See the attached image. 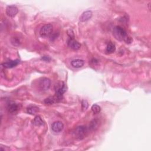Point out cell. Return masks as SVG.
I'll list each match as a JSON object with an SVG mask.
<instances>
[{
	"instance_id": "17",
	"label": "cell",
	"mask_w": 151,
	"mask_h": 151,
	"mask_svg": "<svg viewBox=\"0 0 151 151\" xmlns=\"http://www.w3.org/2000/svg\"><path fill=\"white\" fill-rule=\"evenodd\" d=\"M33 124L35 125L36 126H42L44 124L43 121L42 119V118L40 117L39 116H37L35 117V118L33 120Z\"/></svg>"
},
{
	"instance_id": "20",
	"label": "cell",
	"mask_w": 151,
	"mask_h": 151,
	"mask_svg": "<svg viewBox=\"0 0 151 151\" xmlns=\"http://www.w3.org/2000/svg\"><path fill=\"white\" fill-rule=\"evenodd\" d=\"M11 43L14 45H18L20 44V41L17 38H15V37H14L13 38H12Z\"/></svg>"
},
{
	"instance_id": "15",
	"label": "cell",
	"mask_w": 151,
	"mask_h": 151,
	"mask_svg": "<svg viewBox=\"0 0 151 151\" xmlns=\"http://www.w3.org/2000/svg\"><path fill=\"white\" fill-rule=\"evenodd\" d=\"M116 50V46L115 45V44H113L112 42H109L106 47V51L109 53H113Z\"/></svg>"
},
{
	"instance_id": "12",
	"label": "cell",
	"mask_w": 151,
	"mask_h": 151,
	"mask_svg": "<svg viewBox=\"0 0 151 151\" xmlns=\"http://www.w3.org/2000/svg\"><path fill=\"white\" fill-rule=\"evenodd\" d=\"M99 124L100 122L98 119H93V120H92L90 122L89 126V130L91 131H95L96 130H97L99 126Z\"/></svg>"
},
{
	"instance_id": "2",
	"label": "cell",
	"mask_w": 151,
	"mask_h": 151,
	"mask_svg": "<svg viewBox=\"0 0 151 151\" xmlns=\"http://www.w3.org/2000/svg\"><path fill=\"white\" fill-rule=\"evenodd\" d=\"M55 96L57 97L59 100H61L63 97V94L66 91V87L64 82H60L55 86Z\"/></svg>"
},
{
	"instance_id": "19",
	"label": "cell",
	"mask_w": 151,
	"mask_h": 151,
	"mask_svg": "<svg viewBox=\"0 0 151 151\" xmlns=\"http://www.w3.org/2000/svg\"><path fill=\"white\" fill-rule=\"evenodd\" d=\"M82 106L83 110H86L87 108H88L89 106V103L86 100H83L82 102Z\"/></svg>"
},
{
	"instance_id": "4",
	"label": "cell",
	"mask_w": 151,
	"mask_h": 151,
	"mask_svg": "<svg viewBox=\"0 0 151 151\" xmlns=\"http://www.w3.org/2000/svg\"><path fill=\"white\" fill-rule=\"evenodd\" d=\"M53 26L51 24H45L43 26L40 30V35L43 38L48 37L52 34Z\"/></svg>"
},
{
	"instance_id": "13",
	"label": "cell",
	"mask_w": 151,
	"mask_h": 151,
	"mask_svg": "<svg viewBox=\"0 0 151 151\" xmlns=\"http://www.w3.org/2000/svg\"><path fill=\"white\" fill-rule=\"evenodd\" d=\"M7 109L9 110V112L11 113H15L18 110V106L16 103L11 102H10L9 104H8L7 106Z\"/></svg>"
},
{
	"instance_id": "5",
	"label": "cell",
	"mask_w": 151,
	"mask_h": 151,
	"mask_svg": "<svg viewBox=\"0 0 151 151\" xmlns=\"http://www.w3.org/2000/svg\"><path fill=\"white\" fill-rule=\"evenodd\" d=\"M51 86V81L49 78L43 77L41 78L38 83L39 88L42 91H46L49 90Z\"/></svg>"
},
{
	"instance_id": "3",
	"label": "cell",
	"mask_w": 151,
	"mask_h": 151,
	"mask_svg": "<svg viewBox=\"0 0 151 151\" xmlns=\"http://www.w3.org/2000/svg\"><path fill=\"white\" fill-rule=\"evenodd\" d=\"M87 132V130L86 127L84 126H80L77 127L75 129L73 134L76 139L78 140H82L85 138Z\"/></svg>"
},
{
	"instance_id": "10",
	"label": "cell",
	"mask_w": 151,
	"mask_h": 151,
	"mask_svg": "<svg viewBox=\"0 0 151 151\" xmlns=\"http://www.w3.org/2000/svg\"><path fill=\"white\" fill-rule=\"evenodd\" d=\"M84 65V61L81 59H75L71 61V65L74 68L79 69L82 67Z\"/></svg>"
},
{
	"instance_id": "8",
	"label": "cell",
	"mask_w": 151,
	"mask_h": 151,
	"mask_svg": "<svg viewBox=\"0 0 151 151\" xmlns=\"http://www.w3.org/2000/svg\"><path fill=\"white\" fill-rule=\"evenodd\" d=\"M64 128V125L60 121H56L53 123L51 125V129L53 132L59 133L63 131Z\"/></svg>"
},
{
	"instance_id": "9",
	"label": "cell",
	"mask_w": 151,
	"mask_h": 151,
	"mask_svg": "<svg viewBox=\"0 0 151 151\" xmlns=\"http://www.w3.org/2000/svg\"><path fill=\"white\" fill-rule=\"evenodd\" d=\"M92 15L93 14L91 11H86L83 13L79 19L81 22H85L89 20L92 17Z\"/></svg>"
},
{
	"instance_id": "14",
	"label": "cell",
	"mask_w": 151,
	"mask_h": 151,
	"mask_svg": "<svg viewBox=\"0 0 151 151\" xmlns=\"http://www.w3.org/2000/svg\"><path fill=\"white\" fill-rule=\"evenodd\" d=\"M59 101L56 96L47 98L44 100V103L46 105H53L54 103Z\"/></svg>"
},
{
	"instance_id": "18",
	"label": "cell",
	"mask_w": 151,
	"mask_h": 151,
	"mask_svg": "<svg viewBox=\"0 0 151 151\" xmlns=\"http://www.w3.org/2000/svg\"><path fill=\"white\" fill-rule=\"evenodd\" d=\"M92 110L94 114H98L101 111V107L98 105H93L92 106Z\"/></svg>"
},
{
	"instance_id": "1",
	"label": "cell",
	"mask_w": 151,
	"mask_h": 151,
	"mask_svg": "<svg viewBox=\"0 0 151 151\" xmlns=\"http://www.w3.org/2000/svg\"><path fill=\"white\" fill-rule=\"evenodd\" d=\"M113 35L115 38L119 41H125L130 43L132 39L127 34L126 31L120 26H116L113 30Z\"/></svg>"
},
{
	"instance_id": "7",
	"label": "cell",
	"mask_w": 151,
	"mask_h": 151,
	"mask_svg": "<svg viewBox=\"0 0 151 151\" xmlns=\"http://www.w3.org/2000/svg\"><path fill=\"white\" fill-rule=\"evenodd\" d=\"M67 45L71 49L75 50H77L78 49H80L81 45L78 42L75 40V38H69L67 40Z\"/></svg>"
},
{
	"instance_id": "11",
	"label": "cell",
	"mask_w": 151,
	"mask_h": 151,
	"mask_svg": "<svg viewBox=\"0 0 151 151\" xmlns=\"http://www.w3.org/2000/svg\"><path fill=\"white\" fill-rule=\"evenodd\" d=\"M20 63V60H13V61H10L9 62H5L2 65V66L5 67V68H7V69H11L13 67H14L16 66H17Z\"/></svg>"
},
{
	"instance_id": "16",
	"label": "cell",
	"mask_w": 151,
	"mask_h": 151,
	"mask_svg": "<svg viewBox=\"0 0 151 151\" xmlns=\"http://www.w3.org/2000/svg\"><path fill=\"white\" fill-rule=\"evenodd\" d=\"M27 111L29 114L33 115H35L38 112L39 108L37 106H30L27 108Z\"/></svg>"
},
{
	"instance_id": "6",
	"label": "cell",
	"mask_w": 151,
	"mask_h": 151,
	"mask_svg": "<svg viewBox=\"0 0 151 151\" xmlns=\"http://www.w3.org/2000/svg\"><path fill=\"white\" fill-rule=\"evenodd\" d=\"M18 9L15 5L8 6L6 9V14L10 17H14L17 14Z\"/></svg>"
}]
</instances>
